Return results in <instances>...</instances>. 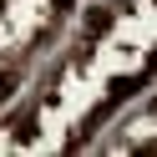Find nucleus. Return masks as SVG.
<instances>
[{"mask_svg": "<svg viewBox=\"0 0 157 157\" xmlns=\"http://www.w3.org/2000/svg\"><path fill=\"white\" fill-rule=\"evenodd\" d=\"M15 96V71H0V101H10Z\"/></svg>", "mask_w": 157, "mask_h": 157, "instance_id": "obj_3", "label": "nucleus"}, {"mask_svg": "<svg viewBox=\"0 0 157 157\" xmlns=\"http://www.w3.org/2000/svg\"><path fill=\"white\" fill-rule=\"evenodd\" d=\"M106 25H112V10H91V15H86V31H106Z\"/></svg>", "mask_w": 157, "mask_h": 157, "instance_id": "obj_2", "label": "nucleus"}, {"mask_svg": "<svg viewBox=\"0 0 157 157\" xmlns=\"http://www.w3.org/2000/svg\"><path fill=\"white\" fill-rule=\"evenodd\" d=\"M56 5H61V10H71V0H56Z\"/></svg>", "mask_w": 157, "mask_h": 157, "instance_id": "obj_4", "label": "nucleus"}, {"mask_svg": "<svg viewBox=\"0 0 157 157\" xmlns=\"http://www.w3.org/2000/svg\"><path fill=\"white\" fill-rule=\"evenodd\" d=\"M10 127H15V137H21V142H31V137H36V112H21Z\"/></svg>", "mask_w": 157, "mask_h": 157, "instance_id": "obj_1", "label": "nucleus"}]
</instances>
